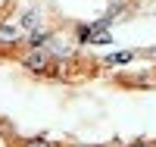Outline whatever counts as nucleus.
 I'll use <instances>...</instances> for the list:
<instances>
[{"label":"nucleus","instance_id":"1","mask_svg":"<svg viewBox=\"0 0 156 147\" xmlns=\"http://www.w3.org/2000/svg\"><path fill=\"white\" fill-rule=\"evenodd\" d=\"M22 66L28 72H47L50 69V53L44 50V47H34V50H28L22 57Z\"/></svg>","mask_w":156,"mask_h":147},{"label":"nucleus","instance_id":"2","mask_svg":"<svg viewBox=\"0 0 156 147\" xmlns=\"http://www.w3.org/2000/svg\"><path fill=\"white\" fill-rule=\"evenodd\" d=\"M19 25H0V41H19Z\"/></svg>","mask_w":156,"mask_h":147},{"label":"nucleus","instance_id":"3","mask_svg":"<svg viewBox=\"0 0 156 147\" xmlns=\"http://www.w3.org/2000/svg\"><path fill=\"white\" fill-rule=\"evenodd\" d=\"M131 57H134L131 50H122V53H109V57H106V63H109V66H119V63H128Z\"/></svg>","mask_w":156,"mask_h":147},{"label":"nucleus","instance_id":"4","mask_svg":"<svg viewBox=\"0 0 156 147\" xmlns=\"http://www.w3.org/2000/svg\"><path fill=\"white\" fill-rule=\"evenodd\" d=\"M34 22H37V13H34V9H28V13L22 16V28H34Z\"/></svg>","mask_w":156,"mask_h":147},{"label":"nucleus","instance_id":"5","mask_svg":"<svg viewBox=\"0 0 156 147\" xmlns=\"http://www.w3.org/2000/svg\"><path fill=\"white\" fill-rule=\"evenodd\" d=\"M90 35H94L90 25H78V41H90Z\"/></svg>","mask_w":156,"mask_h":147},{"label":"nucleus","instance_id":"6","mask_svg":"<svg viewBox=\"0 0 156 147\" xmlns=\"http://www.w3.org/2000/svg\"><path fill=\"white\" fill-rule=\"evenodd\" d=\"M41 44H47V35L44 31H31V47H41Z\"/></svg>","mask_w":156,"mask_h":147},{"label":"nucleus","instance_id":"7","mask_svg":"<svg viewBox=\"0 0 156 147\" xmlns=\"http://www.w3.org/2000/svg\"><path fill=\"white\" fill-rule=\"evenodd\" d=\"M25 147H50V141H44V138H31V141H25Z\"/></svg>","mask_w":156,"mask_h":147},{"label":"nucleus","instance_id":"8","mask_svg":"<svg viewBox=\"0 0 156 147\" xmlns=\"http://www.w3.org/2000/svg\"><path fill=\"white\" fill-rule=\"evenodd\" d=\"M131 147H156V144H150V141H134Z\"/></svg>","mask_w":156,"mask_h":147}]
</instances>
